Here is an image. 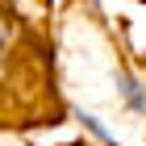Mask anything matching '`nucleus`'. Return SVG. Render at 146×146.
<instances>
[{
  "mask_svg": "<svg viewBox=\"0 0 146 146\" xmlns=\"http://www.w3.org/2000/svg\"><path fill=\"white\" fill-rule=\"evenodd\" d=\"M79 121L88 125V129H92V134H96V138H100V142H109V146H117V138H113L109 129H104V125L96 121V117H92V113H79Z\"/></svg>",
  "mask_w": 146,
  "mask_h": 146,
  "instance_id": "nucleus-2",
  "label": "nucleus"
},
{
  "mask_svg": "<svg viewBox=\"0 0 146 146\" xmlns=\"http://www.w3.org/2000/svg\"><path fill=\"white\" fill-rule=\"evenodd\" d=\"M117 84H121V96H125V104H129L134 113H146V92H142V84H138L134 75H121Z\"/></svg>",
  "mask_w": 146,
  "mask_h": 146,
  "instance_id": "nucleus-1",
  "label": "nucleus"
}]
</instances>
